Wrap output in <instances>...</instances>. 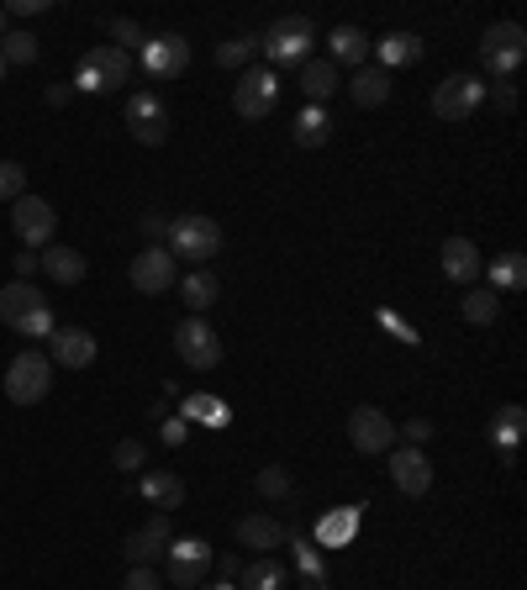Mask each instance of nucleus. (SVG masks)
Wrapping results in <instances>:
<instances>
[{
	"label": "nucleus",
	"instance_id": "f257e3e1",
	"mask_svg": "<svg viewBox=\"0 0 527 590\" xmlns=\"http://www.w3.org/2000/svg\"><path fill=\"white\" fill-rule=\"evenodd\" d=\"M0 322H6L11 332H22V337H49L53 311L26 280H11L6 290H0Z\"/></svg>",
	"mask_w": 527,
	"mask_h": 590
},
{
	"label": "nucleus",
	"instance_id": "f03ea898",
	"mask_svg": "<svg viewBox=\"0 0 527 590\" xmlns=\"http://www.w3.org/2000/svg\"><path fill=\"white\" fill-rule=\"evenodd\" d=\"M169 254L174 259H195V264H206L212 254H222V227H216L212 216H174L169 222Z\"/></svg>",
	"mask_w": 527,
	"mask_h": 590
},
{
	"label": "nucleus",
	"instance_id": "7ed1b4c3",
	"mask_svg": "<svg viewBox=\"0 0 527 590\" xmlns=\"http://www.w3.org/2000/svg\"><path fill=\"white\" fill-rule=\"evenodd\" d=\"M127 74H132V64H127V53L111 43H100L90 47L85 58H79V74H74V90H85V95H106V90H117V85H127Z\"/></svg>",
	"mask_w": 527,
	"mask_h": 590
},
{
	"label": "nucleus",
	"instance_id": "20e7f679",
	"mask_svg": "<svg viewBox=\"0 0 527 590\" xmlns=\"http://www.w3.org/2000/svg\"><path fill=\"white\" fill-rule=\"evenodd\" d=\"M53 390V358L37 354V348H26V354L11 358V369H6V396L17 406H32L43 401Z\"/></svg>",
	"mask_w": 527,
	"mask_h": 590
},
{
	"label": "nucleus",
	"instance_id": "39448f33",
	"mask_svg": "<svg viewBox=\"0 0 527 590\" xmlns=\"http://www.w3.org/2000/svg\"><path fill=\"white\" fill-rule=\"evenodd\" d=\"M312 43H316V26L306 17H280L269 26V37H259V53H269L275 64H306L312 58Z\"/></svg>",
	"mask_w": 527,
	"mask_h": 590
},
{
	"label": "nucleus",
	"instance_id": "423d86ee",
	"mask_svg": "<svg viewBox=\"0 0 527 590\" xmlns=\"http://www.w3.org/2000/svg\"><path fill=\"white\" fill-rule=\"evenodd\" d=\"M523 58H527V32L517 22H496L485 37H480V64L496 74V79H506Z\"/></svg>",
	"mask_w": 527,
	"mask_h": 590
},
{
	"label": "nucleus",
	"instance_id": "0eeeda50",
	"mask_svg": "<svg viewBox=\"0 0 527 590\" xmlns=\"http://www.w3.org/2000/svg\"><path fill=\"white\" fill-rule=\"evenodd\" d=\"M11 227H17L26 248H49L53 233H58V212L43 195H22V201H11Z\"/></svg>",
	"mask_w": 527,
	"mask_h": 590
},
{
	"label": "nucleus",
	"instance_id": "6e6552de",
	"mask_svg": "<svg viewBox=\"0 0 527 590\" xmlns=\"http://www.w3.org/2000/svg\"><path fill=\"white\" fill-rule=\"evenodd\" d=\"M206 565H212V548L201 544V538H169V548H164L169 586L195 590V586H201V575H206Z\"/></svg>",
	"mask_w": 527,
	"mask_h": 590
},
{
	"label": "nucleus",
	"instance_id": "1a4fd4ad",
	"mask_svg": "<svg viewBox=\"0 0 527 590\" xmlns=\"http://www.w3.org/2000/svg\"><path fill=\"white\" fill-rule=\"evenodd\" d=\"M275 100H280V74H275V69H243L238 90H233V106H238V117L264 121L269 111H275Z\"/></svg>",
	"mask_w": 527,
	"mask_h": 590
},
{
	"label": "nucleus",
	"instance_id": "9d476101",
	"mask_svg": "<svg viewBox=\"0 0 527 590\" xmlns=\"http://www.w3.org/2000/svg\"><path fill=\"white\" fill-rule=\"evenodd\" d=\"M143 69L153 79H180V74L191 69V43L180 37V32H153L143 37Z\"/></svg>",
	"mask_w": 527,
	"mask_h": 590
},
{
	"label": "nucleus",
	"instance_id": "9b49d317",
	"mask_svg": "<svg viewBox=\"0 0 527 590\" xmlns=\"http://www.w3.org/2000/svg\"><path fill=\"white\" fill-rule=\"evenodd\" d=\"M174 354L185 358L191 369H216V364H222V337H216L201 317H185V322L174 328Z\"/></svg>",
	"mask_w": 527,
	"mask_h": 590
},
{
	"label": "nucleus",
	"instance_id": "f8f14e48",
	"mask_svg": "<svg viewBox=\"0 0 527 590\" xmlns=\"http://www.w3.org/2000/svg\"><path fill=\"white\" fill-rule=\"evenodd\" d=\"M480 100H485V85H480L475 74H449V79L432 90V111L443 121H464V117H475Z\"/></svg>",
	"mask_w": 527,
	"mask_h": 590
},
{
	"label": "nucleus",
	"instance_id": "ddd939ff",
	"mask_svg": "<svg viewBox=\"0 0 527 590\" xmlns=\"http://www.w3.org/2000/svg\"><path fill=\"white\" fill-rule=\"evenodd\" d=\"M127 132L143 142V148H159V142L169 138V111H164V100L159 95H127Z\"/></svg>",
	"mask_w": 527,
	"mask_h": 590
},
{
	"label": "nucleus",
	"instance_id": "4468645a",
	"mask_svg": "<svg viewBox=\"0 0 527 590\" xmlns=\"http://www.w3.org/2000/svg\"><path fill=\"white\" fill-rule=\"evenodd\" d=\"M127 280H132V290H138V296H164L169 285H174V254H169V248H159V243H148L143 254L132 259Z\"/></svg>",
	"mask_w": 527,
	"mask_h": 590
},
{
	"label": "nucleus",
	"instance_id": "2eb2a0df",
	"mask_svg": "<svg viewBox=\"0 0 527 590\" xmlns=\"http://www.w3.org/2000/svg\"><path fill=\"white\" fill-rule=\"evenodd\" d=\"M348 438H354V449L359 453H385L396 443V422L385 417L380 406H354V417H348Z\"/></svg>",
	"mask_w": 527,
	"mask_h": 590
},
{
	"label": "nucleus",
	"instance_id": "dca6fc26",
	"mask_svg": "<svg viewBox=\"0 0 527 590\" xmlns=\"http://www.w3.org/2000/svg\"><path fill=\"white\" fill-rule=\"evenodd\" d=\"M164 548H169V517L159 512V517L148 522V527L127 533L121 554H127V565H132V569H153V559H164Z\"/></svg>",
	"mask_w": 527,
	"mask_h": 590
},
{
	"label": "nucleus",
	"instance_id": "f3484780",
	"mask_svg": "<svg viewBox=\"0 0 527 590\" xmlns=\"http://www.w3.org/2000/svg\"><path fill=\"white\" fill-rule=\"evenodd\" d=\"M49 354H53V364H64V369H85V364H96V337L85 328H53Z\"/></svg>",
	"mask_w": 527,
	"mask_h": 590
},
{
	"label": "nucleus",
	"instance_id": "a211bd4d",
	"mask_svg": "<svg viewBox=\"0 0 527 590\" xmlns=\"http://www.w3.org/2000/svg\"><path fill=\"white\" fill-rule=\"evenodd\" d=\"M390 480H396V491H407V496H428L432 491V464L422 449H401L390 453Z\"/></svg>",
	"mask_w": 527,
	"mask_h": 590
},
{
	"label": "nucleus",
	"instance_id": "6ab92c4d",
	"mask_svg": "<svg viewBox=\"0 0 527 590\" xmlns=\"http://www.w3.org/2000/svg\"><path fill=\"white\" fill-rule=\"evenodd\" d=\"M337 85H343V79H337L333 58H306V64H301V95H306V106H327Z\"/></svg>",
	"mask_w": 527,
	"mask_h": 590
},
{
	"label": "nucleus",
	"instance_id": "aec40b11",
	"mask_svg": "<svg viewBox=\"0 0 527 590\" xmlns=\"http://www.w3.org/2000/svg\"><path fill=\"white\" fill-rule=\"evenodd\" d=\"M480 269H485V264H480V248L470 237H449V243H443V275L454 285L480 280Z\"/></svg>",
	"mask_w": 527,
	"mask_h": 590
},
{
	"label": "nucleus",
	"instance_id": "412c9836",
	"mask_svg": "<svg viewBox=\"0 0 527 590\" xmlns=\"http://www.w3.org/2000/svg\"><path fill=\"white\" fill-rule=\"evenodd\" d=\"M523 422H527V411L517 401L512 406H502L496 417H491V443L502 449V459L506 464H517V438H523Z\"/></svg>",
	"mask_w": 527,
	"mask_h": 590
},
{
	"label": "nucleus",
	"instance_id": "4be33fe9",
	"mask_svg": "<svg viewBox=\"0 0 527 590\" xmlns=\"http://www.w3.org/2000/svg\"><path fill=\"white\" fill-rule=\"evenodd\" d=\"M143 496L159 506V512H174V506H185V480L169 470H153L143 474Z\"/></svg>",
	"mask_w": 527,
	"mask_h": 590
},
{
	"label": "nucleus",
	"instance_id": "5701e85b",
	"mask_svg": "<svg viewBox=\"0 0 527 590\" xmlns=\"http://www.w3.org/2000/svg\"><path fill=\"white\" fill-rule=\"evenodd\" d=\"M238 538L248 548H280L286 544V522H275L269 512H254V517L238 522Z\"/></svg>",
	"mask_w": 527,
	"mask_h": 590
},
{
	"label": "nucleus",
	"instance_id": "b1692460",
	"mask_svg": "<svg viewBox=\"0 0 527 590\" xmlns=\"http://www.w3.org/2000/svg\"><path fill=\"white\" fill-rule=\"evenodd\" d=\"M290 586V565H280V559H254V565L243 569V586L238 590H286Z\"/></svg>",
	"mask_w": 527,
	"mask_h": 590
},
{
	"label": "nucleus",
	"instance_id": "393cba45",
	"mask_svg": "<svg viewBox=\"0 0 527 590\" xmlns=\"http://www.w3.org/2000/svg\"><path fill=\"white\" fill-rule=\"evenodd\" d=\"M348 95H354V106H364V111H369V106H380L385 95H390V74H385L380 64H375V69L364 64V69L354 74V85H348Z\"/></svg>",
	"mask_w": 527,
	"mask_h": 590
},
{
	"label": "nucleus",
	"instance_id": "a878e982",
	"mask_svg": "<svg viewBox=\"0 0 527 590\" xmlns=\"http://www.w3.org/2000/svg\"><path fill=\"white\" fill-rule=\"evenodd\" d=\"M290 132H295V142H301V148H322V142L333 138V117H327V106H306V111L295 117V127H290Z\"/></svg>",
	"mask_w": 527,
	"mask_h": 590
},
{
	"label": "nucleus",
	"instance_id": "bb28decb",
	"mask_svg": "<svg viewBox=\"0 0 527 590\" xmlns=\"http://www.w3.org/2000/svg\"><path fill=\"white\" fill-rule=\"evenodd\" d=\"M327 47H333V64H364L369 58V37H364L359 26H333Z\"/></svg>",
	"mask_w": 527,
	"mask_h": 590
},
{
	"label": "nucleus",
	"instance_id": "cd10ccee",
	"mask_svg": "<svg viewBox=\"0 0 527 590\" xmlns=\"http://www.w3.org/2000/svg\"><path fill=\"white\" fill-rule=\"evenodd\" d=\"M375 53H380V69L385 64H417V58H422V37H411V32H385L380 43H375Z\"/></svg>",
	"mask_w": 527,
	"mask_h": 590
},
{
	"label": "nucleus",
	"instance_id": "c85d7f7f",
	"mask_svg": "<svg viewBox=\"0 0 527 590\" xmlns=\"http://www.w3.org/2000/svg\"><path fill=\"white\" fill-rule=\"evenodd\" d=\"M37 264H43L58 285H79V280H85V254H74V248H49Z\"/></svg>",
	"mask_w": 527,
	"mask_h": 590
},
{
	"label": "nucleus",
	"instance_id": "c756f323",
	"mask_svg": "<svg viewBox=\"0 0 527 590\" xmlns=\"http://www.w3.org/2000/svg\"><path fill=\"white\" fill-rule=\"evenodd\" d=\"M496 311H502V296H496V290H470V296L459 301V317H464L470 328H491Z\"/></svg>",
	"mask_w": 527,
	"mask_h": 590
},
{
	"label": "nucleus",
	"instance_id": "7c9ffc66",
	"mask_svg": "<svg viewBox=\"0 0 527 590\" xmlns=\"http://www.w3.org/2000/svg\"><path fill=\"white\" fill-rule=\"evenodd\" d=\"M354 527H359V506H343V512H333V517L316 522V544H348L354 538Z\"/></svg>",
	"mask_w": 527,
	"mask_h": 590
},
{
	"label": "nucleus",
	"instance_id": "2f4dec72",
	"mask_svg": "<svg viewBox=\"0 0 527 590\" xmlns=\"http://www.w3.org/2000/svg\"><path fill=\"white\" fill-rule=\"evenodd\" d=\"M523 285H527V259L523 254H502V259L491 264V290H512V296H517Z\"/></svg>",
	"mask_w": 527,
	"mask_h": 590
},
{
	"label": "nucleus",
	"instance_id": "473e14b6",
	"mask_svg": "<svg viewBox=\"0 0 527 590\" xmlns=\"http://www.w3.org/2000/svg\"><path fill=\"white\" fill-rule=\"evenodd\" d=\"M254 53H259V37H254V32H243V37H233V43L216 47V64H222V69H248V64H254Z\"/></svg>",
	"mask_w": 527,
	"mask_h": 590
},
{
	"label": "nucleus",
	"instance_id": "72a5a7b5",
	"mask_svg": "<svg viewBox=\"0 0 527 590\" xmlns=\"http://www.w3.org/2000/svg\"><path fill=\"white\" fill-rule=\"evenodd\" d=\"M37 58V37L32 32H6L0 37V64H32Z\"/></svg>",
	"mask_w": 527,
	"mask_h": 590
},
{
	"label": "nucleus",
	"instance_id": "f704fd0d",
	"mask_svg": "<svg viewBox=\"0 0 527 590\" xmlns=\"http://www.w3.org/2000/svg\"><path fill=\"white\" fill-rule=\"evenodd\" d=\"M212 301H216V280L206 275V269H195L191 280H185V307H191L195 317H201V311L212 307Z\"/></svg>",
	"mask_w": 527,
	"mask_h": 590
},
{
	"label": "nucleus",
	"instance_id": "c9c22d12",
	"mask_svg": "<svg viewBox=\"0 0 527 590\" xmlns=\"http://www.w3.org/2000/svg\"><path fill=\"white\" fill-rule=\"evenodd\" d=\"M191 417H201L206 427H227L233 411H227L222 401H212V396H191V401H185V422H191Z\"/></svg>",
	"mask_w": 527,
	"mask_h": 590
},
{
	"label": "nucleus",
	"instance_id": "e433bc0d",
	"mask_svg": "<svg viewBox=\"0 0 527 590\" xmlns=\"http://www.w3.org/2000/svg\"><path fill=\"white\" fill-rule=\"evenodd\" d=\"M26 195V169L17 159H0V201H22Z\"/></svg>",
	"mask_w": 527,
	"mask_h": 590
},
{
	"label": "nucleus",
	"instance_id": "4c0bfd02",
	"mask_svg": "<svg viewBox=\"0 0 527 590\" xmlns=\"http://www.w3.org/2000/svg\"><path fill=\"white\" fill-rule=\"evenodd\" d=\"M295 569H301V586L306 590H327V580H322V565H316V548H295Z\"/></svg>",
	"mask_w": 527,
	"mask_h": 590
},
{
	"label": "nucleus",
	"instance_id": "58836bf2",
	"mask_svg": "<svg viewBox=\"0 0 527 590\" xmlns=\"http://www.w3.org/2000/svg\"><path fill=\"white\" fill-rule=\"evenodd\" d=\"M254 485H259V496H290V474L286 470H264Z\"/></svg>",
	"mask_w": 527,
	"mask_h": 590
},
{
	"label": "nucleus",
	"instance_id": "ea45409f",
	"mask_svg": "<svg viewBox=\"0 0 527 590\" xmlns=\"http://www.w3.org/2000/svg\"><path fill=\"white\" fill-rule=\"evenodd\" d=\"M117 470H143V443L138 438H121L117 443Z\"/></svg>",
	"mask_w": 527,
	"mask_h": 590
},
{
	"label": "nucleus",
	"instance_id": "a19ab883",
	"mask_svg": "<svg viewBox=\"0 0 527 590\" xmlns=\"http://www.w3.org/2000/svg\"><path fill=\"white\" fill-rule=\"evenodd\" d=\"M121 590H159V575H153V569H127Z\"/></svg>",
	"mask_w": 527,
	"mask_h": 590
},
{
	"label": "nucleus",
	"instance_id": "79ce46f5",
	"mask_svg": "<svg viewBox=\"0 0 527 590\" xmlns=\"http://www.w3.org/2000/svg\"><path fill=\"white\" fill-rule=\"evenodd\" d=\"M111 32H117V43H111V47H121V43H138V47H143V32H138V22H117Z\"/></svg>",
	"mask_w": 527,
	"mask_h": 590
},
{
	"label": "nucleus",
	"instance_id": "37998d69",
	"mask_svg": "<svg viewBox=\"0 0 527 590\" xmlns=\"http://www.w3.org/2000/svg\"><path fill=\"white\" fill-rule=\"evenodd\" d=\"M164 443L169 449H180V443H185V417H169L164 422Z\"/></svg>",
	"mask_w": 527,
	"mask_h": 590
},
{
	"label": "nucleus",
	"instance_id": "c03bdc74",
	"mask_svg": "<svg viewBox=\"0 0 527 590\" xmlns=\"http://www.w3.org/2000/svg\"><path fill=\"white\" fill-rule=\"evenodd\" d=\"M43 6H49V0H11V11H17V17H32V11H43Z\"/></svg>",
	"mask_w": 527,
	"mask_h": 590
},
{
	"label": "nucleus",
	"instance_id": "a18cd8bd",
	"mask_svg": "<svg viewBox=\"0 0 527 590\" xmlns=\"http://www.w3.org/2000/svg\"><path fill=\"white\" fill-rule=\"evenodd\" d=\"M407 438H411V443H422V438H432V422H407Z\"/></svg>",
	"mask_w": 527,
	"mask_h": 590
},
{
	"label": "nucleus",
	"instance_id": "49530a36",
	"mask_svg": "<svg viewBox=\"0 0 527 590\" xmlns=\"http://www.w3.org/2000/svg\"><path fill=\"white\" fill-rule=\"evenodd\" d=\"M496 100H502V111H512V106H517V90H512V85H502V90H496Z\"/></svg>",
	"mask_w": 527,
	"mask_h": 590
},
{
	"label": "nucleus",
	"instance_id": "de8ad7c7",
	"mask_svg": "<svg viewBox=\"0 0 527 590\" xmlns=\"http://www.w3.org/2000/svg\"><path fill=\"white\" fill-rule=\"evenodd\" d=\"M201 590H238L233 580H216V586H201Z\"/></svg>",
	"mask_w": 527,
	"mask_h": 590
},
{
	"label": "nucleus",
	"instance_id": "09e8293b",
	"mask_svg": "<svg viewBox=\"0 0 527 590\" xmlns=\"http://www.w3.org/2000/svg\"><path fill=\"white\" fill-rule=\"evenodd\" d=\"M0 37H6V11H0Z\"/></svg>",
	"mask_w": 527,
	"mask_h": 590
},
{
	"label": "nucleus",
	"instance_id": "8fccbe9b",
	"mask_svg": "<svg viewBox=\"0 0 527 590\" xmlns=\"http://www.w3.org/2000/svg\"><path fill=\"white\" fill-rule=\"evenodd\" d=\"M0 69H6V64H0Z\"/></svg>",
	"mask_w": 527,
	"mask_h": 590
}]
</instances>
